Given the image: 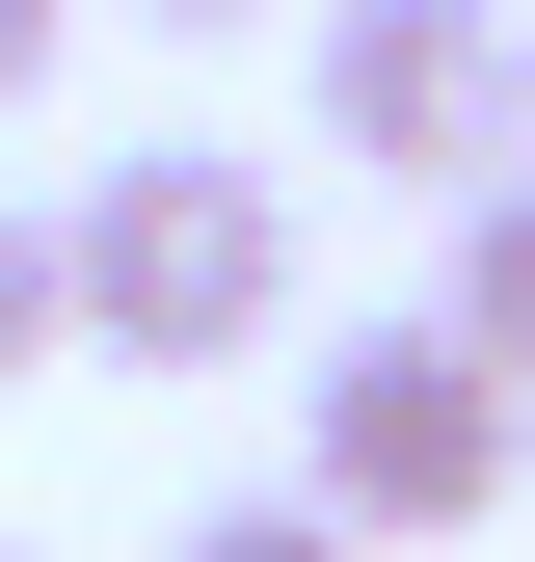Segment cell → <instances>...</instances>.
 Listing matches in <instances>:
<instances>
[{
	"mask_svg": "<svg viewBox=\"0 0 535 562\" xmlns=\"http://www.w3.org/2000/svg\"><path fill=\"white\" fill-rule=\"evenodd\" d=\"M54 268H81V348H134V375H241V348L295 322V188H268L241 134H134V161H81Z\"/></svg>",
	"mask_w": 535,
	"mask_h": 562,
	"instance_id": "1",
	"label": "cell"
},
{
	"mask_svg": "<svg viewBox=\"0 0 535 562\" xmlns=\"http://www.w3.org/2000/svg\"><path fill=\"white\" fill-rule=\"evenodd\" d=\"M509 456H535V402H509L455 322H349V348L295 375V509H321V536H482Z\"/></svg>",
	"mask_w": 535,
	"mask_h": 562,
	"instance_id": "2",
	"label": "cell"
},
{
	"mask_svg": "<svg viewBox=\"0 0 535 562\" xmlns=\"http://www.w3.org/2000/svg\"><path fill=\"white\" fill-rule=\"evenodd\" d=\"M321 161H375V188H535V27L509 0H321Z\"/></svg>",
	"mask_w": 535,
	"mask_h": 562,
	"instance_id": "3",
	"label": "cell"
},
{
	"mask_svg": "<svg viewBox=\"0 0 535 562\" xmlns=\"http://www.w3.org/2000/svg\"><path fill=\"white\" fill-rule=\"evenodd\" d=\"M455 348H482V375L535 402V188H482V215H455V295H429Z\"/></svg>",
	"mask_w": 535,
	"mask_h": 562,
	"instance_id": "4",
	"label": "cell"
},
{
	"mask_svg": "<svg viewBox=\"0 0 535 562\" xmlns=\"http://www.w3.org/2000/svg\"><path fill=\"white\" fill-rule=\"evenodd\" d=\"M54 348H81V268H54V215L0 188V375H54Z\"/></svg>",
	"mask_w": 535,
	"mask_h": 562,
	"instance_id": "5",
	"label": "cell"
},
{
	"mask_svg": "<svg viewBox=\"0 0 535 562\" xmlns=\"http://www.w3.org/2000/svg\"><path fill=\"white\" fill-rule=\"evenodd\" d=\"M161 562H375V536H321V509H295V482H241V509H187Z\"/></svg>",
	"mask_w": 535,
	"mask_h": 562,
	"instance_id": "6",
	"label": "cell"
},
{
	"mask_svg": "<svg viewBox=\"0 0 535 562\" xmlns=\"http://www.w3.org/2000/svg\"><path fill=\"white\" fill-rule=\"evenodd\" d=\"M54 27H81V0H0V108H27V81H54Z\"/></svg>",
	"mask_w": 535,
	"mask_h": 562,
	"instance_id": "7",
	"label": "cell"
},
{
	"mask_svg": "<svg viewBox=\"0 0 535 562\" xmlns=\"http://www.w3.org/2000/svg\"><path fill=\"white\" fill-rule=\"evenodd\" d=\"M161 27H241V0H161Z\"/></svg>",
	"mask_w": 535,
	"mask_h": 562,
	"instance_id": "8",
	"label": "cell"
},
{
	"mask_svg": "<svg viewBox=\"0 0 535 562\" xmlns=\"http://www.w3.org/2000/svg\"><path fill=\"white\" fill-rule=\"evenodd\" d=\"M0 562H27V536H0Z\"/></svg>",
	"mask_w": 535,
	"mask_h": 562,
	"instance_id": "9",
	"label": "cell"
}]
</instances>
